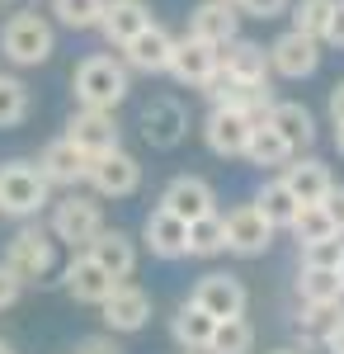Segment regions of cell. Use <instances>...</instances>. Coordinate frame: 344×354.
Returning a JSON list of instances; mask_svg holds the SVG:
<instances>
[{"mask_svg":"<svg viewBox=\"0 0 344 354\" xmlns=\"http://www.w3.org/2000/svg\"><path fill=\"white\" fill-rule=\"evenodd\" d=\"M71 90H76V104H80V109H104V113H113L123 100H128V90H133V71H128L118 57L95 53V57H85V62L76 66Z\"/></svg>","mask_w":344,"mask_h":354,"instance_id":"obj_1","label":"cell"},{"mask_svg":"<svg viewBox=\"0 0 344 354\" xmlns=\"http://www.w3.org/2000/svg\"><path fill=\"white\" fill-rule=\"evenodd\" d=\"M52 203V185L38 175L33 161H5L0 165V218L28 222Z\"/></svg>","mask_w":344,"mask_h":354,"instance_id":"obj_2","label":"cell"},{"mask_svg":"<svg viewBox=\"0 0 344 354\" xmlns=\"http://www.w3.org/2000/svg\"><path fill=\"white\" fill-rule=\"evenodd\" d=\"M0 53L10 57L15 66H43L57 53V33L43 15L19 10V15H10L5 28H0Z\"/></svg>","mask_w":344,"mask_h":354,"instance_id":"obj_3","label":"cell"},{"mask_svg":"<svg viewBox=\"0 0 344 354\" xmlns=\"http://www.w3.org/2000/svg\"><path fill=\"white\" fill-rule=\"evenodd\" d=\"M0 265L15 274L19 283H38V279H48V274H52V265H57V241L48 236V227L24 222V227L10 236L5 260H0Z\"/></svg>","mask_w":344,"mask_h":354,"instance_id":"obj_4","label":"cell"},{"mask_svg":"<svg viewBox=\"0 0 344 354\" xmlns=\"http://www.w3.org/2000/svg\"><path fill=\"white\" fill-rule=\"evenodd\" d=\"M99 227H104V213H99V203L90 198V194H66V198H57L52 203V222H48V236L52 241H66L71 250H85V245L99 236Z\"/></svg>","mask_w":344,"mask_h":354,"instance_id":"obj_5","label":"cell"},{"mask_svg":"<svg viewBox=\"0 0 344 354\" xmlns=\"http://www.w3.org/2000/svg\"><path fill=\"white\" fill-rule=\"evenodd\" d=\"M85 185L99 194V198H128V194L142 189V161H137L133 151H104V156H95L90 170H85Z\"/></svg>","mask_w":344,"mask_h":354,"instance_id":"obj_6","label":"cell"},{"mask_svg":"<svg viewBox=\"0 0 344 354\" xmlns=\"http://www.w3.org/2000/svg\"><path fill=\"white\" fill-rule=\"evenodd\" d=\"M265 53H269V76H283V81H307V76H316V66H321V43L307 38V33H297V28L278 33Z\"/></svg>","mask_w":344,"mask_h":354,"instance_id":"obj_7","label":"cell"},{"mask_svg":"<svg viewBox=\"0 0 344 354\" xmlns=\"http://www.w3.org/2000/svg\"><path fill=\"white\" fill-rule=\"evenodd\" d=\"M61 137L76 147L85 161H95V156H104V151H118V147H123L118 118H113V113H104V109H76Z\"/></svg>","mask_w":344,"mask_h":354,"instance_id":"obj_8","label":"cell"},{"mask_svg":"<svg viewBox=\"0 0 344 354\" xmlns=\"http://www.w3.org/2000/svg\"><path fill=\"white\" fill-rule=\"evenodd\" d=\"M189 302L198 307V312H208L212 322H231V317H245V283H240L236 274H203L198 283H193V293Z\"/></svg>","mask_w":344,"mask_h":354,"instance_id":"obj_9","label":"cell"},{"mask_svg":"<svg viewBox=\"0 0 344 354\" xmlns=\"http://www.w3.org/2000/svg\"><path fill=\"white\" fill-rule=\"evenodd\" d=\"M217 71L227 76V81L236 85H269V53L265 43H255V38H231V43H222L217 48Z\"/></svg>","mask_w":344,"mask_h":354,"instance_id":"obj_10","label":"cell"},{"mask_svg":"<svg viewBox=\"0 0 344 354\" xmlns=\"http://www.w3.org/2000/svg\"><path fill=\"white\" fill-rule=\"evenodd\" d=\"M99 312H104L108 335H133V330H142L146 322H151V293L123 279V283L99 302Z\"/></svg>","mask_w":344,"mask_h":354,"instance_id":"obj_11","label":"cell"},{"mask_svg":"<svg viewBox=\"0 0 344 354\" xmlns=\"http://www.w3.org/2000/svg\"><path fill=\"white\" fill-rule=\"evenodd\" d=\"M222 232H227V250H231V255H245V260L265 255L269 245H274V227L260 218V208H255V203L231 208V213L222 218Z\"/></svg>","mask_w":344,"mask_h":354,"instance_id":"obj_12","label":"cell"},{"mask_svg":"<svg viewBox=\"0 0 344 354\" xmlns=\"http://www.w3.org/2000/svg\"><path fill=\"white\" fill-rule=\"evenodd\" d=\"M156 208L175 213L180 222H193V218L217 213V194H212V185L203 180V175H175V180L160 189V203H156Z\"/></svg>","mask_w":344,"mask_h":354,"instance_id":"obj_13","label":"cell"},{"mask_svg":"<svg viewBox=\"0 0 344 354\" xmlns=\"http://www.w3.org/2000/svg\"><path fill=\"white\" fill-rule=\"evenodd\" d=\"M184 133H189V113H184V104H180L175 95H156V100L142 109V137H146L156 151L180 147Z\"/></svg>","mask_w":344,"mask_h":354,"instance_id":"obj_14","label":"cell"},{"mask_svg":"<svg viewBox=\"0 0 344 354\" xmlns=\"http://www.w3.org/2000/svg\"><path fill=\"white\" fill-rule=\"evenodd\" d=\"M170 53H175V38L160 24H146L133 43H123V66L142 71V76H165L170 71Z\"/></svg>","mask_w":344,"mask_h":354,"instance_id":"obj_15","label":"cell"},{"mask_svg":"<svg viewBox=\"0 0 344 354\" xmlns=\"http://www.w3.org/2000/svg\"><path fill=\"white\" fill-rule=\"evenodd\" d=\"M85 255H90L108 279H118V283L133 279V270H137V241L123 227H99V236L85 245Z\"/></svg>","mask_w":344,"mask_h":354,"instance_id":"obj_16","label":"cell"},{"mask_svg":"<svg viewBox=\"0 0 344 354\" xmlns=\"http://www.w3.org/2000/svg\"><path fill=\"white\" fill-rule=\"evenodd\" d=\"M170 76L180 85H193V90H203V85L217 76V48L203 43V38H175V53H170Z\"/></svg>","mask_w":344,"mask_h":354,"instance_id":"obj_17","label":"cell"},{"mask_svg":"<svg viewBox=\"0 0 344 354\" xmlns=\"http://www.w3.org/2000/svg\"><path fill=\"white\" fill-rule=\"evenodd\" d=\"M250 118L236 109H208V118H203V142H208L212 156H245V142H250Z\"/></svg>","mask_w":344,"mask_h":354,"instance_id":"obj_18","label":"cell"},{"mask_svg":"<svg viewBox=\"0 0 344 354\" xmlns=\"http://www.w3.org/2000/svg\"><path fill=\"white\" fill-rule=\"evenodd\" d=\"M146 24H156L151 10H146V0H104V15H99L95 28L104 33L108 48H123V43H133Z\"/></svg>","mask_w":344,"mask_h":354,"instance_id":"obj_19","label":"cell"},{"mask_svg":"<svg viewBox=\"0 0 344 354\" xmlns=\"http://www.w3.org/2000/svg\"><path fill=\"white\" fill-rule=\"evenodd\" d=\"M283 189L297 198V203H325V194L335 189V175L325 170V161H316V156H297V161L283 165Z\"/></svg>","mask_w":344,"mask_h":354,"instance_id":"obj_20","label":"cell"},{"mask_svg":"<svg viewBox=\"0 0 344 354\" xmlns=\"http://www.w3.org/2000/svg\"><path fill=\"white\" fill-rule=\"evenodd\" d=\"M33 165H38V175H43L48 185H61V189H76V185H85V170H90V161L80 156L66 137H52V142L43 147V156H38Z\"/></svg>","mask_w":344,"mask_h":354,"instance_id":"obj_21","label":"cell"},{"mask_svg":"<svg viewBox=\"0 0 344 354\" xmlns=\"http://www.w3.org/2000/svg\"><path fill=\"white\" fill-rule=\"evenodd\" d=\"M236 28H240V10L227 5V0H203V5H193V15H189V38H203L212 48L231 43Z\"/></svg>","mask_w":344,"mask_h":354,"instance_id":"obj_22","label":"cell"},{"mask_svg":"<svg viewBox=\"0 0 344 354\" xmlns=\"http://www.w3.org/2000/svg\"><path fill=\"white\" fill-rule=\"evenodd\" d=\"M61 283H66V293H71L76 302H90V307H99V302L118 288V279H108V274L99 270L85 250H76V255H71V265L61 270Z\"/></svg>","mask_w":344,"mask_h":354,"instance_id":"obj_23","label":"cell"},{"mask_svg":"<svg viewBox=\"0 0 344 354\" xmlns=\"http://www.w3.org/2000/svg\"><path fill=\"white\" fill-rule=\"evenodd\" d=\"M265 123L288 142L292 156H297V151H307V147L316 142V118H312L307 104H297V100H274V109H269Z\"/></svg>","mask_w":344,"mask_h":354,"instance_id":"obj_24","label":"cell"},{"mask_svg":"<svg viewBox=\"0 0 344 354\" xmlns=\"http://www.w3.org/2000/svg\"><path fill=\"white\" fill-rule=\"evenodd\" d=\"M184 236H189V222H180L165 208H151L146 222H142V241L151 245V255H160V260H180L184 255Z\"/></svg>","mask_w":344,"mask_h":354,"instance_id":"obj_25","label":"cell"},{"mask_svg":"<svg viewBox=\"0 0 344 354\" xmlns=\"http://www.w3.org/2000/svg\"><path fill=\"white\" fill-rule=\"evenodd\" d=\"M340 326H344V302H302V312L292 317V330L302 335V350L325 345Z\"/></svg>","mask_w":344,"mask_h":354,"instance_id":"obj_26","label":"cell"},{"mask_svg":"<svg viewBox=\"0 0 344 354\" xmlns=\"http://www.w3.org/2000/svg\"><path fill=\"white\" fill-rule=\"evenodd\" d=\"M212 322L208 312H198L193 302H180V312L170 317V335H175V345L184 354H208V340H212Z\"/></svg>","mask_w":344,"mask_h":354,"instance_id":"obj_27","label":"cell"},{"mask_svg":"<svg viewBox=\"0 0 344 354\" xmlns=\"http://www.w3.org/2000/svg\"><path fill=\"white\" fill-rule=\"evenodd\" d=\"M250 203L260 208V218H265L274 232H278V227H292L297 208H302V203H297V198L283 189V180H265V185H260V194H255Z\"/></svg>","mask_w":344,"mask_h":354,"instance_id":"obj_28","label":"cell"},{"mask_svg":"<svg viewBox=\"0 0 344 354\" xmlns=\"http://www.w3.org/2000/svg\"><path fill=\"white\" fill-rule=\"evenodd\" d=\"M245 161L260 165V170H274V165H288L292 151L269 123H255V128H250V142H245Z\"/></svg>","mask_w":344,"mask_h":354,"instance_id":"obj_29","label":"cell"},{"mask_svg":"<svg viewBox=\"0 0 344 354\" xmlns=\"http://www.w3.org/2000/svg\"><path fill=\"white\" fill-rule=\"evenodd\" d=\"M227 250V232H222V213H208V218H193L189 222V236H184V255H198V260H212Z\"/></svg>","mask_w":344,"mask_h":354,"instance_id":"obj_30","label":"cell"},{"mask_svg":"<svg viewBox=\"0 0 344 354\" xmlns=\"http://www.w3.org/2000/svg\"><path fill=\"white\" fill-rule=\"evenodd\" d=\"M288 232L297 236V245H312V241H330V236H344L340 227H335V218L325 213V203H302Z\"/></svg>","mask_w":344,"mask_h":354,"instance_id":"obj_31","label":"cell"},{"mask_svg":"<svg viewBox=\"0 0 344 354\" xmlns=\"http://www.w3.org/2000/svg\"><path fill=\"white\" fill-rule=\"evenodd\" d=\"M255 350V326L245 317H231V322H217L208 340V354H250Z\"/></svg>","mask_w":344,"mask_h":354,"instance_id":"obj_32","label":"cell"},{"mask_svg":"<svg viewBox=\"0 0 344 354\" xmlns=\"http://www.w3.org/2000/svg\"><path fill=\"white\" fill-rule=\"evenodd\" d=\"M33 109V90L19 76H0V128H19Z\"/></svg>","mask_w":344,"mask_h":354,"instance_id":"obj_33","label":"cell"},{"mask_svg":"<svg viewBox=\"0 0 344 354\" xmlns=\"http://www.w3.org/2000/svg\"><path fill=\"white\" fill-rule=\"evenodd\" d=\"M297 298L302 302H344L340 270H302L297 274Z\"/></svg>","mask_w":344,"mask_h":354,"instance_id":"obj_34","label":"cell"},{"mask_svg":"<svg viewBox=\"0 0 344 354\" xmlns=\"http://www.w3.org/2000/svg\"><path fill=\"white\" fill-rule=\"evenodd\" d=\"M330 10H335V0H297V5H292V28L307 33V38H316V43H325Z\"/></svg>","mask_w":344,"mask_h":354,"instance_id":"obj_35","label":"cell"},{"mask_svg":"<svg viewBox=\"0 0 344 354\" xmlns=\"http://www.w3.org/2000/svg\"><path fill=\"white\" fill-rule=\"evenodd\" d=\"M52 15L61 19L66 28H95L99 15H104V0H52Z\"/></svg>","mask_w":344,"mask_h":354,"instance_id":"obj_36","label":"cell"},{"mask_svg":"<svg viewBox=\"0 0 344 354\" xmlns=\"http://www.w3.org/2000/svg\"><path fill=\"white\" fill-rule=\"evenodd\" d=\"M340 265H344V236L302 245V270H340Z\"/></svg>","mask_w":344,"mask_h":354,"instance_id":"obj_37","label":"cell"},{"mask_svg":"<svg viewBox=\"0 0 344 354\" xmlns=\"http://www.w3.org/2000/svg\"><path fill=\"white\" fill-rule=\"evenodd\" d=\"M288 5H292V0H245L240 10H245V15H255V19H278Z\"/></svg>","mask_w":344,"mask_h":354,"instance_id":"obj_38","label":"cell"},{"mask_svg":"<svg viewBox=\"0 0 344 354\" xmlns=\"http://www.w3.org/2000/svg\"><path fill=\"white\" fill-rule=\"evenodd\" d=\"M19 293H24V283H19L15 274L0 265V312H5V307H15V302H19Z\"/></svg>","mask_w":344,"mask_h":354,"instance_id":"obj_39","label":"cell"},{"mask_svg":"<svg viewBox=\"0 0 344 354\" xmlns=\"http://www.w3.org/2000/svg\"><path fill=\"white\" fill-rule=\"evenodd\" d=\"M325 43H330V48H344V0H335V10H330V28H325Z\"/></svg>","mask_w":344,"mask_h":354,"instance_id":"obj_40","label":"cell"},{"mask_svg":"<svg viewBox=\"0 0 344 354\" xmlns=\"http://www.w3.org/2000/svg\"><path fill=\"white\" fill-rule=\"evenodd\" d=\"M325 109H330V123H335V128H344V81L330 85V100H325Z\"/></svg>","mask_w":344,"mask_h":354,"instance_id":"obj_41","label":"cell"},{"mask_svg":"<svg viewBox=\"0 0 344 354\" xmlns=\"http://www.w3.org/2000/svg\"><path fill=\"white\" fill-rule=\"evenodd\" d=\"M76 354H118V345L108 340V335H90V340H80Z\"/></svg>","mask_w":344,"mask_h":354,"instance_id":"obj_42","label":"cell"},{"mask_svg":"<svg viewBox=\"0 0 344 354\" xmlns=\"http://www.w3.org/2000/svg\"><path fill=\"white\" fill-rule=\"evenodd\" d=\"M325 213L335 218V227L344 232V185H335V189L325 194Z\"/></svg>","mask_w":344,"mask_h":354,"instance_id":"obj_43","label":"cell"},{"mask_svg":"<svg viewBox=\"0 0 344 354\" xmlns=\"http://www.w3.org/2000/svg\"><path fill=\"white\" fill-rule=\"evenodd\" d=\"M325 354H344V326L335 330V335H330V340H325Z\"/></svg>","mask_w":344,"mask_h":354,"instance_id":"obj_44","label":"cell"},{"mask_svg":"<svg viewBox=\"0 0 344 354\" xmlns=\"http://www.w3.org/2000/svg\"><path fill=\"white\" fill-rule=\"evenodd\" d=\"M335 151L344 156V128H335Z\"/></svg>","mask_w":344,"mask_h":354,"instance_id":"obj_45","label":"cell"},{"mask_svg":"<svg viewBox=\"0 0 344 354\" xmlns=\"http://www.w3.org/2000/svg\"><path fill=\"white\" fill-rule=\"evenodd\" d=\"M269 354H307V350H297V345H283V350H269Z\"/></svg>","mask_w":344,"mask_h":354,"instance_id":"obj_46","label":"cell"},{"mask_svg":"<svg viewBox=\"0 0 344 354\" xmlns=\"http://www.w3.org/2000/svg\"><path fill=\"white\" fill-rule=\"evenodd\" d=\"M0 354H19V350H15V345H10V340H0Z\"/></svg>","mask_w":344,"mask_h":354,"instance_id":"obj_47","label":"cell"},{"mask_svg":"<svg viewBox=\"0 0 344 354\" xmlns=\"http://www.w3.org/2000/svg\"><path fill=\"white\" fill-rule=\"evenodd\" d=\"M0 5H24V0H0Z\"/></svg>","mask_w":344,"mask_h":354,"instance_id":"obj_48","label":"cell"},{"mask_svg":"<svg viewBox=\"0 0 344 354\" xmlns=\"http://www.w3.org/2000/svg\"><path fill=\"white\" fill-rule=\"evenodd\" d=\"M227 5H236V10H240V5H245V0H227Z\"/></svg>","mask_w":344,"mask_h":354,"instance_id":"obj_49","label":"cell"},{"mask_svg":"<svg viewBox=\"0 0 344 354\" xmlns=\"http://www.w3.org/2000/svg\"><path fill=\"white\" fill-rule=\"evenodd\" d=\"M340 283H344V265H340Z\"/></svg>","mask_w":344,"mask_h":354,"instance_id":"obj_50","label":"cell"},{"mask_svg":"<svg viewBox=\"0 0 344 354\" xmlns=\"http://www.w3.org/2000/svg\"><path fill=\"white\" fill-rule=\"evenodd\" d=\"M180 354H184V350H180Z\"/></svg>","mask_w":344,"mask_h":354,"instance_id":"obj_51","label":"cell"}]
</instances>
